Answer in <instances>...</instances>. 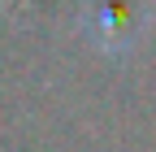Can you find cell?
Returning a JSON list of instances; mask_svg holds the SVG:
<instances>
[{
  "label": "cell",
  "instance_id": "cell-1",
  "mask_svg": "<svg viewBox=\"0 0 156 152\" xmlns=\"http://www.w3.org/2000/svg\"><path fill=\"white\" fill-rule=\"evenodd\" d=\"M87 31L91 39L100 44L104 52H122L139 39L143 31V9L139 5H113V0H100V5H91L87 13Z\"/></svg>",
  "mask_w": 156,
  "mask_h": 152
}]
</instances>
